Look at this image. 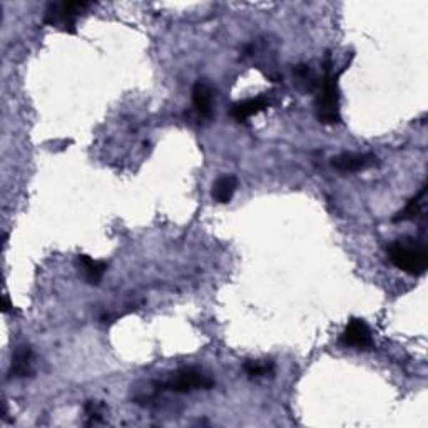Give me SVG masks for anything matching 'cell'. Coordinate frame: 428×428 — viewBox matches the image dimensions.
<instances>
[{
	"label": "cell",
	"instance_id": "cell-1",
	"mask_svg": "<svg viewBox=\"0 0 428 428\" xmlns=\"http://www.w3.org/2000/svg\"><path fill=\"white\" fill-rule=\"evenodd\" d=\"M388 258L401 271L408 273L412 276H420L427 271L428 253L423 242L403 238L391 242L388 248Z\"/></svg>",
	"mask_w": 428,
	"mask_h": 428
},
{
	"label": "cell",
	"instance_id": "cell-2",
	"mask_svg": "<svg viewBox=\"0 0 428 428\" xmlns=\"http://www.w3.org/2000/svg\"><path fill=\"white\" fill-rule=\"evenodd\" d=\"M339 74L325 77L321 94L316 100V116L323 124H338L342 121V116H339V89L337 81Z\"/></svg>",
	"mask_w": 428,
	"mask_h": 428
},
{
	"label": "cell",
	"instance_id": "cell-3",
	"mask_svg": "<svg viewBox=\"0 0 428 428\" xmlns=\"http://www.w3.org/2000/svg\"><path fill=\"white\" fill-rule=\"evenodd\" d=\"M87 7H89L87 2L48 4L46 15H44V22L52 25V27L63 29L64 32H74L76 30L77 17Z\"/></svg>",
	"mask_w": 428,
	"mask_h": 428
},
{
	"label": "cell",
	"instance_id": "cell-4",
	"mask_svg": "<svg viewBox=\"0 0 428 428\" xmlns=\"http://www.w3.org/2000/svg\"><path fill=\"white\" fill-rule=\"evenodd\" d=\"M213 385L214 382L211 380L207 375L200 372V370L186 368L174 373L173 377L162 385V388L174 391V394H189V391L197 390V388H206L207 390V388H211Z\"/></svg>",
	"mask_w": 428,
	"mask_h": 428
},
{
	"label": "cell",
	"instance_id": "cell-5",
	"mask_svg": "<svg viewBox=\"0 0 428 428\" xmlns=\"http://www.w3.org/2000/svg\"><path fill=\"white\" fill-rule=\"evenodd\" d=\"M342 343L355 350H370L373 346V338L368 325L360 318H353L342 335Z\"/></svg>",
	"mask_w": 428,
	"mask_h": 428
},
{
	"label": "cell",
	"instance_id": "cell-6",
	"mask_svg": "<svg viewBox=\"0 0 428 428\" xmlns=\"http://www.w3.org/2000/svg\"><path fill=\"white\" fill-rule=\"evenodd\" d=\"M377 161L373 154H355V153H343L339 156L332 159V166L339 173H356V171L366 169Z\"/></svg>",
	"mask_w": 428,
	"mask_h": 428
},
{
	"label": "cell",
	"instance_id": "cell-7",
	"mask_svg": "<svg viewBox=\"0 0 428 428\" xmlns=\"http://www.w3.org/2000/svg\"><path fill=\"white\" fill-rule=\"evenodd\" d=\"M266 108H268L266 97L258 96L253 97V99H245L241 100V103L233 104L231 109H229V114H231L238 122H245L248 121L249 117H253L256 114L264 111Z\"/></svg>",
	"mask_w": 428,
	"mask_h": 428
},
{
	"label": "cell",
	"instance_id": "cell-8",
	"mask_svg": "<svg viewBox=\"0 0 428 428\" xmlns=\"http://www.w3.org/2000/svg\"><path fill=\"white\" fill-rule=\"evenodd\" d=\"M79 266H81L82 275L89 285H99L103 280L108 263L103 259H94L87 254H79Z\"/></svg>",
	"mask_w": 428,
	"mask_h": 428
},
{
	"label": "cell",
	"instance_id": "cell-9",
	"mask_svg": "<svg viewBox=\"0 0 428 428\" xmlns=\"http://www.w3.org/2000/svg\"><path fill=\"white\" fill-rule=\"evenodd\" d=\"M8 375L11 378H25L32 375V348L20 346L15 351Z\"/></svg>",
	"mask_w": 428,
	"mask_h": 428
},
{
	"label": "cell",
	"instance_id": "cell-10",
	"mask_svg": "<svg viewBox=\"0 0 428 428\" xmlns=\"http://www.w3.org/2000/svg\"><path fill=\"white\" fill-rule=\"evenodd\" d=\"M193 104L196 112L202 117H209L213 112L211 108V89L206 82H196L193 87Z\"/></svg>",
	"mask_w": 428,
	"mask_h": 428
},
{
	"label": "cell",
	"instance_id": "cell-11",
	"mask_svg": "<svg viewBox=\"0 0 428 428\" xmlns=\"http://www.w3.org/2000/svg\"><path fill=\"white\" fill-rule=\"evenodd\" d=\"M238 188V181L235 176H223L214 183L213 186V197L221 205H226L233 200Z\"/></svg>",
	"mask_w": 428,
	"mask_h": 428
},
{
	"label": "cell",
	"instance_id": "cell-12",
	"mask_svg": "<svg viewBox=\"0 0 428 428\" xmlns=\"http://www.w3.org/2000/svg\"><path fill=\"white\" fill-rule=\"evenodd\" d=\"M423 194H425V188H423L422 191L417 194V196L412 197V200H410V201L407 202V206H405L403 209H401L400 213L395 216L394 221H395V223H400V221H410V219H415V216H417L418 213H420V206H422V197H423Z\"/></svg>",
	"mask_w": 428,
	"mask_h": 428
},
{
	"label": "cell",
	"instance_id": "cell-13",
	"mask_svg": "<svg viewBox=\"0 0 428 428\" xmlns=\"http://www.w3.org/2000/svg\"><path fill=\"white\" fill-rule=\"evenodd\" d=\"M271 361H261V360H251L245 365V372L249 375V377H264V375L273 372Z\"/></svg>",
	"mask_w": 428,
	"mask_h": 428
},
{
	"label": "cell",
	"instance_id": "cell-14",
	"mask_svg": "<svg viewBox=\"0 0 428 428\" xmlns=\"http://www.w3.org/2000/svg\"><path fill=\"white\" fill-rule=\"evenodd\" d=\"M12 308H14V304L11 303V299H8V297L6 294V297H4V308H2V311L4 313H8V311H12Z\"/></svg>",
	"mask_w": 428,
	"mask_h": 428
}]
</instances>
